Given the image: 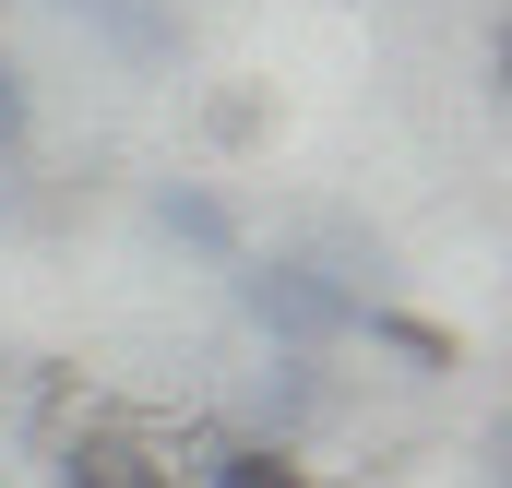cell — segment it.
Instances as JSON below:
<instances>
[{
  "label": "cell",
  "instance_id": "6da1fadb",
  "mask_svg": "<svg viewBox=\"0 0 512 488\" xmlns=\"http://www.w3.org/2000/svg\"><path fill=\"white\" fill-rule=\"evenodd\" d=\"M239 310H251L286 358H322V346L358 334V286L322 274V262H298V250H251V262H239Z\"/></svg>",
  "mask_w": 512,
  "mask_h": 488
},
{
  "label": "cell",
  "instance_id": "7a4b0ae2",
  "mask_svg": "<svg viewBox=\"0 0 512 488\" xmlns=\"http://www.w3.org/2000/svg\"><path fill=\"white\" fill-rule=\"evenodd\" d=\"M48 477L60 488H179L167 477V441H143L120 417H72V429L48 441Z\"/></svg>",
  "mask_w": 512,
  "mask_h": 488
},
{
  "label": "cell",
  "instance_id": "3957f363",
  "mask_svg": "<svg viewBox=\"0 0 512 488\" xmlns=\"http://www.w3.org/2000/svg\"><path fill=\"white\" fill-rule=\"evenodd\" d=\"M310 429H322V369H310V358H274V369L251 381V429H239V441H274V453H298Z\"/></svg>",
  "mask_w": 512,
  "mask_h": 488
},
{
  "label": "cell",
  "instance_id": "277c9868",
  "mask_svg": "<svg viewBox=\"0 0 512 488\" xmlns=\"http://www.w3.org/2000/svg\"><path fill=\"white\" fill-rule=\"evenodd\" d=\"M191 488H322V477H310V453H274V441L215 429V453L191 465Z\"/></svg>",
  "mask_w": 512,
  "mask_h": 488
},
{
  "label": "cell",
  "instance_id": "5b68a950",
  "mask_svg": "<svg viewBox=\"0 0 512 488\" xmlns=\"http://www.w3.org/2000/svg\"><path fill=\"white\" fill-rule=\"evenodd\" d=\"M358 334H370V346H393L405 369H465V346H453L441 322H417V310H393V298H358Z\"/></svg>",
  "mask_w": 512,
  "mask_h": 488
},
{
  "label": "cell",
  "instance_id": "8992f818",
  "mask_svg": "<svg viewBox=\"0 0 512 488\" xmlns=\"http://www.w3.org/2000/svg\"><path fill=\"white\" fill-rule=\"evenodd\" d=\"M155 227H167V239H191V250H215V262H239V215H227L215 191H191V179H167V191H155Z\"/></svg>",
  "mask_w": 512,
  "mask_h": 488
},
{
  "label": "cell",
  "instance_id": "52a82bcc",
  "mask_svg": "<svg viewBox=\"0 0 512 488\" xmlns=\"http://www.w3.org/2000/svg\"><path fill=\"white\" fill-rule=\"evenodd\" d=\"M72 12H96L131 60H167V12H155V0H72Z\"/></svg>",
  "mask_w": 512,
  "mask_h": 488
},
{
  "label": "cell",
  "instance_id": "ba28073f",
  "mask_svg": "<svg viewBox=\"0 0 512 488\" xmlns=\"http://www.w3.org/2000/svg\"><path fill=\"white\" fill-rule=\"evenodd\" d=\"M24 143H36V96H24V60L0 48V167H24Z\"/></svg>",
  "mask_w": 512,
  "mask_h": 488
}]
</instances>
